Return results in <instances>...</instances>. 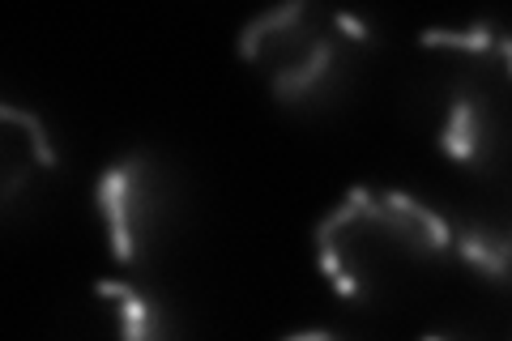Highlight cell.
Here are the masks:
<instances>
[{"mask_svg":"<svg viewBox=\"0 0 512 341\" xmlns=\"http://www.w3.org/2000/svg\"><path fill=\"white\" fill-rule=\"evenodd\" d=\"M316 269L359 307H402L457 256L453 222L402 188L359 184L316 222Z\"/></svg>","mask_w":512,"mask_h":341,"instance_id":"1","label":"cell"},{"mask_svg":"<svg viewBox=\"0 0 512 341\" xmlns=\"http://www.w3.org/2000/svg\"><path fill=\"white\" fill-rule=\"evenodd\" d=\"M414 111L436 154L470 175L512 162V26H436L419 39Z\"/></svg>","mask_w":512,"mask_h":341,"instance_id":"2","label":"cell"},{"mask_svg":"<svg viewBox=\"0 0 512 341\" xmlns=\"http://www.w3.org/2000/svg\"><path fill=\"white\" fill-rule=\"evenodd\" d=\"M376 52V30L359 13L291 0L265 9L239 30V60L265 94L291 111H320L342 103L363 81Z\"/></svg>","mask_w":512,"mask_h":341,"instance_id":"3","label":"cell"},{"mask_svg":"<svg viewBox=\"0 0 512 341\" xmlns=\"http://www.w3.org/2000/svg\"><path fill=\"white\" fill-rule=\"evenodd\" d=\"M94 214L124 269H154L188 226V184L158 150H128L94 184Z\"/></svg>","mask_w":512,"mask_h":341,"instance_id":"4","label":"cell"},{"mask_svg":"<svg viewBox=\"0 0 512 341\" xmlns=\"http://www.w3.org/2000/svg\"><path fill=\"white\" fill-rule=\"evenodd\" d=\"M69 341H184L175 307L150 286L107 278L94 282L77 307Z\"/></svg>","mask_w":512,"mask_h":341,"instance_id":"5","label":"cell"},{"mask_svg":"<svg viewBox=\"0 0 512 341\" xmlns=\"http://www.w3.org/2000/svg\"><path fill=\"white\" fill-rule=\"evenodd\" d=\"M60 184V150L52 128L39 111L22 103L0 107V192H5V214L18 218L26 209H39L47 192Z\"/></svg>","mask_w":512,"mask_h":341,"instance_id":"6","label":"cell"},{"mask_svg":"<svg viewBox=\"0 0 512 341\" xmlns=\"http://www.w3.org/2000/svg\"><path fill=\"white\" fill-rule=\"evenodd\" d=\"M457 261L491 286L512 290V184H495L453 222Z\"/></svg>","mask_w":512,"mask_h":341,"instance_id":"7","label":"cell"},{"mask_svg":"<svg viewBox=\"0 0 512 341\" xmlns=\"http://www.w3.org/2000/svg\"><path fill=\"white\" fill-rule=\"evenodd\" d=\"M282 341H346V337L325 333V329H303V333H291V337H282Z\"/></svg>","mask_w":512,"mask_h":341,"instance_id":"8","label":"cell"},{"mask_svg":"<svg viewBox=\"0 0 512 341\" xmlns=\"http://www.w3.org/2000/svg\"><path fill=\"white\" fill-rule=\"evenodd\" d=\"M419 341H478V337H466V333H427Z\"/></svg>","mask_w":512,"mask_h":341,"instance_id":"9","label":"cell"}]
</instances>
